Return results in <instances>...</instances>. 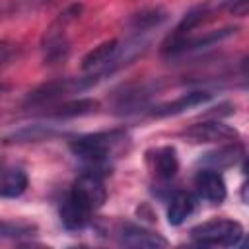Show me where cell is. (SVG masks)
Returning a JSON list of instances; mask_svg holds the SVG:
<instances>
[{
    "instance_id": "obj_1",
    "label": "cell",
    "mask_w": 249,
    "mask_h": 249,
    "mask_svg": "<svg viewBox=\"0 0 249 249\" xmlns=\"http://www.w3.org/2000/svg\"><path fill=\"white\" fill-rule=\"evenodd\" d=\"M123 140H124V134L117 130L84 134L70 142V152L78 160L86 161L88 165L101 167L111 158V154L123 144Z\"/></svg>"
},
{
    "instance_id": "obj_2",
    "label": "cell",
    "mask_w": 249,
    "mask_h": 249,
    "mask_svg": "<svg viewBox=\"0 0 249 249\" xmlns=\"http://www.w3.org/2000/svg\"><path fill=\"white\" fill-rule=\"evenodd\" d=\"M243 226L235 220L218 218L204 222L193 228L191 237L198 245H216V247H235L243 239Z\"/></svg>"
},
{
    "instance_id": "obj_3",
    "label": "cell",
    "mask_w": 249,
    "mask_h": 249,
    "mask_svg": "<svg viewBox=\"0 0 249 249\" xmlns=\"http://www.w3.org/2000/svg\"><path fill=\"white\" fill-rule=\"evenodd\" d=\"M97 76L91 74L88 80L86 78H60V80H53V82H47V84H41L37 86L35 89H31L23 101V105H45V103H51L58 97H64L72 91H80V89H86L89 88L91 84H95Z\"/></svg>"
},
{
    "instance_id": "obj_4",
    "label": "cell",
    "mask_w": 249,
    "mask_h": 249,
    "mask_svg": "<svg viewBox=\"0 0 249 249\" xmlns=\"http://www.w3.org/2000/svg\"><path fill=\"white\" fill-rule=\"evenodd\" d=\"M119 53H121V41L119 39L105 41V43L97 45L95 49H91L82 58V70L91 72L95 76H101L111 64H115V60L119 58Z\"/></svg>"
},
{
    "instance_id": "obj_5",
    "label": "cell",
    "mask_w": 249,
    "mask_h": 249,
    "mask_svg": "<svg viewBox=\"0 0 249 249\" xmlns=\"http://www.w3.org/2000/svg\"><path fill=\"white\" fill-rule=\"evenodd\" d=\"M117 237H119L121 245L138 247V249H158V247L167 245V239L161 237L160 233L146 230L142 226H134V224H121Z\"/></svg>"
},
{
    "instance_id": "obj_6",
    "label": "cell",
    "mask_w": 249,
    "mask_h": 249,
    "mask_svg": "<svg viewBox=\"0 0 249 249\" xmlns=\"http://www.w3.org/2000/svg\"><path fill=\"white\" fill-rule=\"evenodd\" d=\"M89 214H91L89 206L76 193L68 191V195L64 196V200L60 202V208H58V216H60L62 226L70 231H78L88 224Z\"/></svg>"
},
{
    "instance_id": "obj_7",
    "label": "cell",
    "mask_w": 249,
    "mask_h": 249,
    "mask_svg": "<svg viewBox=\"0 0 249 249\" xmlns=\"http://www.w3.org/2000/svg\"><path fill=\"white\" fill-rule=\"evenodd\" d=\"M185 136L191 142H226V140L237 138V130L230 124H224L218 121H208V123L193 124L191 128L185 130Z\"/></svg>"
},
{
    "instance_id": "obj_8",
    "label": "cell",
    "mask_w": 249,
    "mask_h": 249,
    "mask_svg": "<svg viewBox=\"0 0 249 249\" xmlns=\"http://www.w3.org/2000/svg\"><path fill=\"white\" fill-rule=\"evenodd\" d=\"M70 191L76 193L89 206L91 212L101 208L103 202H105V196H107L105 195V187L101 183V177L97 173H84L82 177L76 179V183L72 185Z\"/></svg>"
},
{
    "instance_id": "obj_9",
    "label": "cell",
    "mask_w": 249,
    "mask_h": 249,
    "mask_svg": "<svg viewBox=\"0 0 249 249\" xmlns=\"http://www.w3.org/2000/svg\"><path fill=\"white\" fill-rule=\"evenodd\" d=\"M195 187H196V191H198V195L202 198H206L210 202H216V204H220L226 198V195H228L224 177L216 169H210V167L200 169L196 173Z\"/></svg>"
},
{
    "instance_id": "obj_10",
    "label": "cell",
    "mask_w": 249,
    "mask_h": 249,
    "mask_svg": "<svg viewBox=\"0 0 249 249\" xmlns=\"http://www.w3.org/2000/svg\"><path fill=\"white\" fill-rule=\"evenodd\" d=\"M148 165L158 179H163V181L173 179L179 171V160H177L175 148H171V146L156 148L148 156Z\"/></svg>"
},
{
    "instance_id": "obj_11",
    "label": "cell",
    "mask_w": 249,
    "mask_h": 249,
    "mask_svg": "<svg viewBox=\"0 0 249 249\" xmlns=\"http://www.w3.org/2000/svg\"><path fill=\"white\" fill-rule=\"evenodd\" d=\"M208 99H210V93H206V91H189V93L179 95V97L173 99V101H167V103L158 105V107L152 111V115H154V117L179 115V113H185L187 109H193V107H198V105L206 103Z\"/></svg>"
},
{
    "instance_id": "obj_12",
    "label": "cell",
    "mask_w": 249,
    "mask_h": 249,
    "mask_svg": "<svg viewBox=\"0 0 249 249\" xmlns=\"http://www.w3.org/2000/svg\"><path fill=\"white\" fill-rule=\"evenodd\" d=\"M27 189V175L19 167H0V196L16 198Z\"/></svg>"
},
{
    "instance_id": "obj_13",
    "label": "cell",
    "mask_w": 249,
    "mask_h": 249,
    "mask_svg": "<svg viewBox=\"0 0 249 249\" xmlns=\"http://www.w3.org/2000/svg\"><path fill=\"white\" fill-rule=\"evenodd\" d=\"M196 208V198L191 193H177L167 208V222L171 226H181Z\"/></svg>"
},
{
    "instance_id": "obj_14",
    "label": "cell",
    "mask_w": 249,
    "mask_h": 249,
    "mask_svg": "<svg viewBox=\"0 0 249 249\" xmlns=\"http://www.w3.org/2000/svg\"><path fill=\"white\" fill-rule=\"evenodd\" d=\"M237 158H239V146H224V148H220V150H216V152L204 154V156L200 158V163L208 165L210 169L220 171V169H224V167L233 165V163L237 161Z\"/></svg>"
},
{
    "instance_id": "obj_15",
    "label": "cell",
    "mask_w": 249,
    "mask_h": 249,
    "mask_svg": "<svg viewBox=\"0 0 249 249\" xmlns=\"http://www.w3.org/2000/svg\"><path fill=\"white\" fill-rule=\"evenodd\" d=\"M95 109H97L95 99H76V101H68V103H62L60 107H56L51 113V117H54V119H72V117L88 115Z\"/></svg>"
},
{
    "instance_id": "obj_16",
    "label": "cell",
    "mask_w": 249,
    "mask_h": 249,
    "mask_svg": "<svg viewBox=\"0 0 249 249\" xmlns=\"http://www.w3.org/2000/svg\"><path fill=\"white\" fill-rule=\"evenodd\" d=\"M35 226L27 222H16V220H0V235L4 237H21V235H33Z\"/></svg>"
},
{
    "instance_id": "obj_17",
    "label": "cell",
    "mask_w": 249,
    "mask_h": 249,
    "mask_svg": "<svg viewBox=\"0 0 249 249\" xmlns=\"http://www.w3.org/2000/svg\"><path fill=\"white\" fill-rule=\"evenodd\" d=\"M53 136V130L43 128V126H27L18 132H14L10 138L12 142H37V140H47Z\"/></svg>"
},
{
    "instance_id": "obj_18",
    "label": "cell",
    "mask_w": 249,
    "mask_h": 249,
    "mask_svg": "<svg viewBox=\"0 0 249 249\" xmlns=\"http://www.w3.org/2000/svg\"><path fill=\"white\" fill-rule=\"evenodd\" d=\"M14 53V45L8 41H0V66H4Z\"/></svg>"
}]
</instances>
